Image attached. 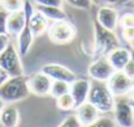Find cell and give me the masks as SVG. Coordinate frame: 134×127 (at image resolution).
<instances>
[{
  "label": "cell",
  "instance_id": "cell-2",
  "mask_svg": "<svg viewBox=\"0 0 134 127\" xmlns=\"http://www.w3.org/2000/svg\"><path fill=\"white\" fill-rule=\"evenodd\" d=\"M87 101L90 104H92L100 113L105 114V113H111L113 110L116 97L109 90L107 83L92 80V83L90 85Z\"/></svg>",
  "mask_w": 134,
  "mask_h": 127
},
{
  "label": "cell",
  "instance_id": "cell-21",
  "mask_svg": "<svg viewBox=\"0 0 134 127\" xmlns=\"http://www.w3.org/2000/svg\"><path fill=\"white\" fill-rule=\"evenodd\" d=\"M56 108L63 110V111H72L76 109V104L74 100L72 97L70 93H65L63 96H60L59 98H56Z\"/></svg>",
  "mask_w": 134,
  "mask_h": 127
},
{
  "label": "cell",
  "instance_id": "cell-3",
  "mask_svg": "<svg viewBox=\"0 0 134 127\" xmlns=\"http://www.w3.org/2000/svg\"><path fill=\"white\" fill-rule=\"evenodd\" d=\"M94 34H95V41H94V54L92 55L95 58L105 56L111 50L121 46L115 32L103 28L96 20L94 21Z\"/></svg>",
  "mask_w": 134,
  "mask_h": 127
},
{
  "label": "cell",
  "instance_id": "cell-14",
  "mask_svg": "<svg viewBox=\"0 0 134 127\" xmlns=\"http://www.w3.org/2000/svg\"><path fill=\"white\" fill-rule=\"evenodd\" d=\"M74 110H76L74 115L77 117V119L80 121V123L83 127L90 125V123H92L94 121H96L100 117V111L92 104H90L89 101L81 104Z\"/></svg>",
  "mask_w": 134,
  "mask_h": 127
},
{
  "label": "cell",
  "instance_id": "cell-39",
  "mask_svg": "<svg viewBox=\"0 0 134 127\" xmlns=\"http://www.w3.org/2000/svg\"><path fill=\"white\" fill-rule=\"evenodd\" d=\"M0 3H1V0H0Z\"/></svg>",
  "mask_w": 134,
  "mask_h": 127
},
{
  "label": "cell",
  "instance_id": "cell-25",
  "mask_svg": "<svg viewBox=\"0 0 134 127\" xmlns=\"http://www.w3.org/2000/svg\"><path fill=\"white\" fill-rule=\"evenodd\" d=\"M69 5L74 7V8H78V9H83V11H87L91 8L92 5V1L91 0H65Z\"/></svg>",
  "mask_w": 134,
  "mask_h": 127
},
{
  "label": "cell",
  "instance_id": "cell-12",
  "mask_svg": "<svg viewBox=\"0 0 134 127\" xmlns=\"http://www.w3.org/2000/svg\"><path fill=\"white\" fill-rule=\"evenodd\" d=\"M119 12L116 8L109 7V5H100L98 12H96V21L105 29L108 30H116L119 25Z\"/></svg>",
  "mask_w": 134,
  "mask_h": 127
},
{
  "label": "cell",
  "instance_id": "cell-26",
  "mask_svg": "<svg viewBox=\"0 0 134 127\" xmlns=\"http://www.w3.org/2000/svg\"><path fill=\"white\" fill-rule=\"evenodd\" d=\"M57 127H83V126L80 123V121L77 119V117H76L74 114H70V115H68Z\"/></svg>",
  "mask_w": 134,
  "mask_h": 127
},
{
  "label": "cell",
  "instance_id": "cell-22",
  "mask_svg": "<svg viewBox=\"0 0 134 127\" xmlns=\"http://www.w3.org/2000/svg\"><path fill=\"white\" fill-rule=\"evenodd\" d=\"M25 0H1L0 5L8 12H16L24 8Z\"/></svg>",
  "mask_w": 134,
  "mask_h": 127
},
{
  "label": "cell",
  "instance_id": "cell-35",
  "mask_svg": "<svg viewBox=\"0 0 134 127\" xmlns=\"http://www.w3.org/2000/svg\"><path fill=\"white\" fill-rule=\"evenodd\" d=\"M4 105H5V102L0 98V113H1V110H3V108H4Z\"/></svg>",
  "mask_w": 134,
  "mask_h": 127
},
{
  "label": "cell",
  "instance_id": "cell-5",
  "mask_svg": "<svg viewBox=\"0 0 134 127\" xmlns=\"http://www.w3.org/2000/svg\"><path fill=\"white\" fill-rule=\"evenodd\" d=\"M0 67L4 68L9 76H21L24 75V67L21 63V55L12 41L0 54Z\"/></svg>",
  "mask_w": 134,
  "mask_h": 127
},
{
  "label": "cell",
  "instance_id": "cell-37",
  "mask_svg": "<svg viewBox=\"0 0 134 127\" xmlns=\"http://www.w3.org/2000/svg\"><path fill=\"white\" fill-rule=\"evenodd\" d=\"M130 46H132V48H134V40L130 41Z\"/></svg>",
  "mask_w": 134,
  "mask_h": 127
},
{
  "label": "cell",
  "instance_id": "cell-1",
  "mask_svg": "<svg viewBox=\"0 0 134 127\" xmlns=\"http://www.w3.org/2000/svg\"><path fill=\"white\" fill-rule=\"evenodd\" d=\"M30 94L27 77L21 76H9V79L0 86V98L5 104H16L24 101Z\"/></svg>",
  "mask_w": 134,
  "mask_h": 127
},
{
  "label": "cell",
  "instance_id": "cell-33",
  "mask_svg": "<svg viewBox=\"0 0 134 127\" xmlns=\"http://www.w3.org/2000/svg\"><path fill=\"white\" fill-rule=\"evenodd\" d=\"M8 79H9V75H8V72H7L4 68H1V67H0V86L4 84V83H5Z\"/></svg>",
  "mask_w": 134,
  "mask_h": 127
},
{
  "label": "cell",
  "instance_id": "cell-34",
  "mask_svg": "<svg viewBox=\"0 0 134 127\" xmlns=\"http://www.w3.org/2000/svg\"><path fill=\"white\" fill-rule=\"evenodd\" d=\"M125 97L128 98V101H129V104L133 106V109H134V85L130 88V90L125 94Z\"/></svg>",
  "mask_w": 134,
  "mask_h": 127
},
{
  "label": "cell",
  "instance_id": "cell-32",
  "mask_svg": "<svg viewBox=\"0 0 134 127\" xmlns=\"http://www.w3.org/2000/svg\"><path fill=\"white\" fill-rule=\"evenodd\" d=\"M9 42H10V37L8 34H0V54L9 45Z\"/></svg>",
  "mask_w": 134,
  "mask_h": 127
},
{
  "label": "cell",
  "instance_id": "cell-38",
  "mask_svg": "<svg viewBox=\"0 0 134 127\" xmlns=\"http://www.w3.org/2000/svg\"><path fill=\"white\" fill-rule=\"evenodd\" d=\"M128 4H130V5H133V7H134V0H130V1H129Z\"/></svg>",
  "mask_w": 134,
  "mask_h": 127
},
{
  "label": "cell",
  "instance_id": "cell-23",
  "mask_svg": "<svg viewBox=\"0 0 134 127\" xmlns=\"http://www.w3.org/2000/svg\"><path fill=\"white\" fill-rule=\"evenodd\" d=\"M85 127H117L115 119L108 118V117H99L96 121H94L92 123H90Z\"/></svg>",
  "mask_w": 134,
  "mask_h": 127
},
{
  "label": "cell",
  "instance_id": "cell-30",
  "mask_svg": "<svg viewBox=\"0 0 134 127\" xmlns=\"http://www.w3.org/2000/svg\"><path fill=\"white\" fill-rule=\"evenodd\" d=\"M122 72H124L128 77H130L132 80H134V60L133 59H130V60L125 64V67L122 68Z\"/></svg>",
  "mask_w": 134,
  "mask_h": 127
},
{
  "label": "cell",
  "instance_id": "cell-9",
  "mask_svg": "<svg viewBox=\"0 0 134 127\" xmlns=\"http://www.w3.org/2000/svg\"><path fill=\"white\" fill-rule=\"evenodd\" d=\"M107 85L115 97H120L125 96L130 90V88L134 85V80L128 77L122 71H115L111 79L107 81Z\"/></svg>",
  "mask_w": 134,
  "mask_h": 127
},
{
  "label": "cell",
  "instance_id": "cell-11",
  "mask_svg": "<svg viewBox=\"0 0 134 127\" xmlns=\"http://www.w3.org/2000/svg\"><path fill=\"white\" fill-rule=\"evenodd\" d=\"M52 80L46 75L44 72H37L27 77V85L30 93L35 96H47L49 94Z\"/></svg>",
  "mask_w": 134,
  "mask_h": 127
},
{
  "label": "cell",
  "instance_id": "cell-17",
  "mask_svg": "<svg viewBox=\"0 0 134 127\" xmlns=\"http://www.w3.org/2000/svg\"><path fill=\"white\" fill-rule=\"evenodd\" d=\"M29 26H30L34 37H39L48 30L49 21L46 18L42 12H39L38 9H34L33 13L29 16Z\"/></svg>",
  "mask_w": 134,
  "mask_h": 127
},
{
  "label": "cell",
  "instance_id": "cell-13",
  "mask_svg": "<svg viewBox=\"0 0 134 127\" xmlns=\"http://www.w3.org/2000/svg\"><path fill=\"white\" fill-rule=\"evenodd\" d=\"M26 24V14L24 8L16 12H9L7 20V34L9 37H17Z\"/></svg>",
  "mask_w": 134,
  "mask_h": 127
},
{
  "label": "cell",
  "instance_id": "cell-20",
  "mask_svg": "<svg viewBox=\"0 0 134 127\" xmlns=\"http://www.w3.org/2000/svg\"><path fill=\"white\" fill-rule=\"evenodd\" d=\"M69 90H70V83H66V81H63V80H52L49 94L56 100L60 96L69 93Z\"/></svg>",
  "mask_w": 134,
  "mask_h": 127
},
{
  "label": "cell",
  "instance_id": "cell-19",
  "mask_svg": "<svg viewBox=\"0 0 134 127\" xmlns=\"http://www.w3.org/2000/svg\"><path fill=\"white\" fill-rule=\"evenodd\" d=\"M37 9L44 14L48 21H59V20H66V13L61 7H44V5H37Z\"/></svg>",
  "mask_w": 134,
  "mask_h": 127
},
{
  "label": "cell",
  "instance_id": "cell-7",
  "mask_svg": "<svg viewBox=\"0 0 134 127\" xmlns=\"http://www.w3.org/2000/svg\"><path fill=\"white\" fill-rule=\"evenodd\" d=\"M24 11H25V14H26V24L24 26V29L21 30V33L17 36V45H18V52L21 56H25L27 55L31 45H33V41H34V34L29 26V16L33 13L34 11V5L30 3V1H26L24 3Z\"/></svg>",
  "mask_w": 134,
  "mask_h": 127
},
{
  "label": "cell",
  "instance_id": "cell-24",
  "mask_svg": "<svg viewBox=\"0 0 134 127\" xmlns=\"http://www.w3.org/2000/svg\"><path fill=\"white\" fill-rule=\"evenodd\" d=\"M119 25L121 28H132L134 26V13L126 12L119 17Z\"/></svg>",
  "mask_w": 134,
  "mask_h": 127
},
{
  "label": "cell",
  "instance_id": "cell-4",
  "mask_svg": "<svg viewBox=\"0 0 134 127\" xmlns=\"http://www.w3.org/2000/svg\"><path fill=\"white\" fill-rule=\"evenodd\" d=\"M48 37L53 43L57 45H65L74 40L77 34L76 26L68 21V20H59V21H52L48 26Z\"/></svg>",
  "mask_w": 134,
  "mask_h": 127
},
{
  "label": "cell",
  "instance_id": "cell-8",
  "mask_svg": "<svg viewBox=\"0 0 134 127\" xmlns=\"http://www.w3.org/2000/svg\"><path fill=\"white\" fill-rule=\"evenodd\" d=\"M89 76L94 81L107 83L115 72V68L107 59V56H98L87 68Z\"/></svg>",
  "mask_w": 134,
  "mask_h": 127
},
{
  "label": "cell",
  "instance_id": "cell-27",
  "mask_svg": "<svg viewBox=\"0 0 134 127\" xmlns=\"http://www.w3.org/2000/svg\"><path fill=\"white\" fill-rule=\"evenodd\" d=\"M92 4L95 5H109V7H115V5H125L128 4L130 0H91Z\"/></svg>",
  "mask_w": 134,
  "mask_h": 127
},
{
  "label": "cell",
  "instance_id": "cell-6",
  "mask_svg": "<svg viewBox=\"0 0 134 127\" xmlns=\"http://www.w3.org/2000/svg\"><path fill=\"white\" fill-rule=\"evenodd\" d=\"M115 122L119 127H133L134 126V109L129 104L125 96L116 97L113 106Z\"/></svg>",
  "mask_w": 134,
  "mask_h": 127
},
{
  "label": "cell",
  "instance_id": "cell-31",
  "mask_svg": "<svg viewBox=\"0 0 134 127\" xmlns=\"http://www.w3.org/2000/svg\"><path fill=\"white\" fill-rule=\"evenodd\" d=\"M122 29V38L128 42L134 40V26L132 28H121Z\"/></svg>",
  "mask_w": 134,
  "mask_h": 127
},
{
  "label": "cell",
  "instance_id": "cell-28",
  "mask_svg": "<svg viewBox=\"0 0 134 127\" xmlns=\"http://www.w3.org/2000/svg\"><path fill=\"white\" fill-rule=\"evenodd\" d=\"M9 12L4 8H0V34H7V20Z\"/></svg>",
  "mask_w": 134,
  "mask_h": 127
},
{
  "label": "cell",
  "instance_id": "cell-29",
  "mask_svg": "<svg viewBox=\"0 0 134 127\" xmlns=\"http://www.w3.org/2000/svg\"><path fill=\"white\" fill-rule=\"evenodd\" d=\"M64 0H34L37 5H44V7H61Z\"/></svg>",
  "mask_w": 134,
  "mask_h": 127
},
{
  "label": "cell",
  "instance_id": "cell-36",
  "mask_svg": "<svg viewBox=\"0 0 134 127\" xmlns=\"http://www.w3.org/2000/svg\"><path fill=\"white\" fill-rule=\"evenodd\" d=\"M130 52H132V59L134 60V48H133V50H130Z\"/></svg>",
  "mask_w": 134,
  "mask_h": 127
},
{
  "label": "cell",
  "instance_id": "cell-15",
  "mask_svg": "<svg viewBox=\"0 0 134 127\" xmlns=\"http://www.w3.org/2000/svg\"><path fill=\"white\" fill-rule=\"evenodd\" d=\"M90 85H91V83H90L89 80H86V79H76L74 81L70 83V90H69V93L72 94V97L74 100L76 108L87 101L89 92H90Z\"/></svg>",
  "mask_w": 134,
  "mask_h": 127
},
{
  "label": "cell",
  "instance_id": "cell-10",
  "mask_svg": "<svg viewBox=\"0 0 134 127\" xmlns=\"http://www.w3.org/2000/svg\"><path fill=\"white\" fill-rule=\"evenodd\" d=\"M41 71L44 72L51 80H63V81H66V83H72V81H74L77 79L76 74L72 70H69L65 66L57 64V63L44 64Z\"/></svg>",
  "mask_w": 134,
  "mask_h": 127
},
{
  "label": "cell",
  "instance_id": "cell-18",
  "mask_svg": "<svg viewBox=\"0 0 134 127\" xmlns=\"http://www.w3.org/2000/svg\"><path fill=\"white\" fill-rule=\"evenodd\" d=\"M20 123V110L13 105H4L0 113V127H18Z\"/></svg>",
  "mask_w": 134,
  "mask_h": 127
},
{
  "label": "cell",
  "instance_id": "cell-16",
  "mask_svg": "<svg viewBox=\"0 0 134 127\" xmlns=\"http://www.w3.org/2000/svg\"><path fill=\"white\" fill-rule=\"evenodd\" d=\"M105 56L109 60V63L112 64V67L115 68V71H122L125 64L132 59V52L129 48L119 46V47L111 50Z\"/></svg>",
  "mask_w": 134,
  "mask_h": 127
}]
</instances>
